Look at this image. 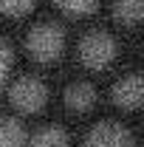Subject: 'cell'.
<instances>
[{
	"label": "cell",
	"instance_id": "cell-1",
	"mask_svg": "<svg viewBox=\"0 0 144 147\" xmlns=\"http://www.w3.org/2000/svg\"><path fill=\"white\" fill-rule=\"evenodd\" d=\"M26 45H28V51L37 59H54L62 51V45H65V34H62V28L54 26V23H40V26L31 28Z\"/></svg>",
	"mask_w": 144,
	"mask_h": 147
},
{
	"label": "cell",
	"instance_id": "cell-2",
	"mask_svg": "<svg viewBox=\"0 0 144 147\" xmlns=\"http://www.w3.org/2000/svg\"><path fill=\"white\" fill-rule=\"evenodd\" d=\"M79 57H82V62L90 65V68H105L110 59L116 57V42L105 31H90L82 40V45H79Z\"/></svg>",
	"mask_w": 144,
	"mask_h": 147
},
{
	"label": "cell",
	"instance_id": "cell-3",
	"mask_svg": "<svg viewBox=\"0 0 144 147\" xmlns=\"http://www.w3.org/2000/svg\"><path fill=\"white\" fill-rule=\"evenodd\" d=\"M11 102L20 110H37L45 102V85L34 76H20L11 85Z\"/></svg>",
	"mask_w": 144,
	"mask_h": 147
},
{
	"label": "cell",
	"instance_id": "cell-4",
	"mask_svg": "<svg viewBox=\"0 0 144 147\" xmlns=\"http://www.w3.org/2000/svg\"><path fill=\"white\" fill-rule=\"evenodd\" d=\"M85 144L88 147H133V139H130V133L122 125L102 122V125H96V127L90 130Z\"/></svg>",
	"mask_w": 144,
	"mask_h": 147
},
{
	"label": "cell",
	"instance_id": "cell-5",
	"mask_svg": "<svg viewBox=\"0 0 144 147\" xmlns=\"http://www.w3.org/2000/svg\"><path fill=\"white\" fill-rule=\"evenodd\" d=\"M113 96H116V102H119L122 108H136V105L141 102V96H144L141 74H130V76H124V79L116 85Z\"/></svg>",
	"mask_w": 144,
	"mask_h": 147
},
{
	"label": "cell",
	"instance_id": "cell-6",
	"mask_svg": "<svg viewBox=\"0 0 144 147\" xmlns=\"http://www.w3.org/2000/svg\"><path fill=\"white\" fill-rule=\"evenodd\" d=\"M93 99H96V91L90 88L88 82H76V85H71V88L65 91V102H68V108H73V110L90 108Z\"/></svg>",
	"mask_w": 144,
	"mask_h": 147
},
{
	"label": "cell",
	"instance_id": "cell-7",
	"mask_svg": "<svg viewBox=\"0 0 144 147\" xmlns=\"http://www.w3.org/2000/svg\"><path fill=\"white\" fill-rule=\"evenodd\" d=\"M31 147H68V136L59 127H42L40 133H34Z\"/></svg>",
	"mask_w": 144,
	"mask_h": 147
},
{
	"label": "cell",
	"instance_id": "cell-8",
	"mask_svg": "<svg viewBox=\"0 0 144 147\" xmlns=\"http://www.w3.org/2000/svg\"><path fill=\"white\" fill-rule=\"evenodd\" d=\"M144 11V0H116V17L122 23H136Z\"/></svg>",
	"mask_w": 144,
	"mask_h": 147
},
{
	"label": "cell",
	"instance_id": "cell-9",
	"mask_svg": "<svg viewBox=\"0 0 144 147\" xmlns=\"http://www.w3.org/2000/svg\"><path fill=\"white\" fill-rule=\"evenodd\" d=\"M34 0H0V11H9V14H20L31 6Z\"/></svg>",
	"mask_w": 144,
	"mask_h": 147
},
{
	"label": "cell",
	"instance_id": "cell-10",
	"mask_svg": "<svg viewBox=\"0 0 144 147\" xmlns=\"http://www.w3.org/2000/svg\"><path fill=\"white\" fill-rule=\"evenodd\" d=\"M65 11H90L96 0H57Z\"/></svg>",
	"mask_w": 144,
	"mask_h": 147
},
{
	"label": "cell",
	"instance_id": "cell-11",
	"mask_svg": "<svg viewBox=\"0 0 144 147\" xmlns=\"http://www.w3.org/2000/svg\"><path fill=\"white\" fill-rule=\"evenodd\" d=\"M9 59H11V54H9V45L0 40V82L6 79V71H9Z\"/></svg>",
	"mask_w": 144,
	"mask_h": 147
},
{
	"label": "cell",
	"instance_id": "cell-12",
	"mask_svg": "<svg viewBox=\"0 0 144 147\" xmlns=\"http://www.w3.org/2000/svg\"><path fill=\"white\" fill-rule=\"evenodd\" d=\"M0 147H9V144H0Z\"/></svg>",
	"mask_w": 144,
	"mask_h": 147
}]
</instances>
